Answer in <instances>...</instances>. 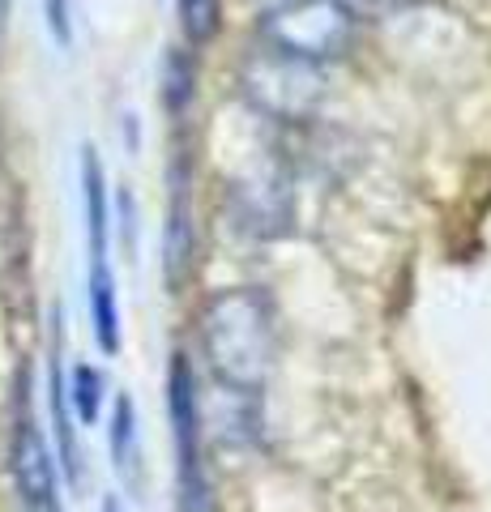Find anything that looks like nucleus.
<instances>
[{"label":"nucleus","instance_id":"nucleus-1","mask_svg":"<svg viewBox=\"0 0 491 512\" xmlns=\"http://www.w3.org/2000/svg\"><path fill=\"white\" fill-rule=\"evenodd\" d=\"M201 350L231 393H261L278 363V312L261 286H231L205 299Z\"/></svg>","mask_w":491,"mask_h":512},{"label":"nucleus","instance_id":"nucleus-8","mask_svg":"<svg viewBox=\"0 0 491 512\" xmlns=\"http://www.w3.org/2000/svg\"><path fill=\"white\" fill-rule=\"evenodd\" d=\"M107 444H112V466L129 487H141V436H137V406L129 393L116 397L112 406V431H107Z\"/></svg>","mask_w":491,"mask_h":512},{"label":"nucleus","instance_id":"nucleus-2","mask_svg":"<svg viewBox=\"0 0 491 512\" xmlns=\"http://www.w3.org/2000/svg\"><path fill=\"white\" fill-rule=\"evenodd\" d=\"M355 26V9L342 0H282L278 9H269L261 18L257 39L282 56L321 69L325 60H338L351 47Z\"/></svg>","mask_w":491,"mask_h":512},{"label":"nucleus","instance_id":"nucleus-4","mask_svg":"<svg viewBox=\"0 0 491 512\" xmlns=\"http://www.w3.org/2000/svg\"><path fill=\"white\" fill-rule=\"evenodd\" d=\"M167 414L176 436V474H180V512H210V483H205L201 453V393L188 355H171L167 372Z\"/></svg>","mask_w":491,"mask_h":512},{"label":"nucleus","instance_id":"nucleus-6","mask_svg":"<svg viewBox=\"0 0 491 512\" xmlns=\"http://www.w3.org/2000/svg\"><path fill=\"white\" fill-rule=\"evenodd\" d=\"M188 188H193V171H188L180 154L171 163V205H167V231H163V269H167L171 291H180L197 269V218H193Z\"/></svg>","mask_w":491,"mask_h":512},{"label":"nucleus","instance_id":"nucleus-15","mask_svg":"<svg viewBox=\"0 0 491 512\" xmlns=\"http://www.w3.org/2000/svg\"><path fill=\"white\" fill-rule=\"evenodd\" d=\"M9 5L13 0H0V26H5V18H9Z\"/></svg>","mask_w":491,"mask_h":512},{"label":"nucleus","instance_id":"nucleus-5","mask_svg":"<svg viewBox=\"0 0 491 512\" xmlns=\"http://www.w3.org/2000/svg\"><path fill=\"white\" fill-rule=\"evenodd\" d=\"M9 461H13V483H18L22 512H60L56 461H52V448H47L43 431L35 427L30 414H22L18 427H13Z\"/></svg>","mask_w":491,"mask_h":512},{"label":"nucleus","instance_id":"nucleus-7","mask_svg":"<svg viewBox=\"0 0 491 512\" xmlns=\"http://www.w3.org/2000/svg\"><path fill=\"white\" fill-rule=\"evenodd\" d=\"M82 214H86V274L90 269H112L107 235H112V197H107L103 158L94 146H82Z\"/></svg>","mask_w":491,"mask_h":512},{"label":"nucleus","instance_id":"nucleus-11","mask_svg":"<svg viewBox=\"0 0 491 512\" xmlns=\"http://www.w3.org/2000/svg\"><path fill=\"white\" fill-rule=\"evenodd\" d=\"M180 35L188 47H205L223 30V0H176Z\"/></svg>","mask_w":491,"mask_h":512},{"label":"nucleus","instance_id":"nucleus-10","mask_svg":"<svg viewBox=\"0 0 491 512\" xmlns=\"http://www.w3.org/2000/svg\"><path fill=\"white\" fill-rule=\"evenodd\" d=\"M158 94H163L167 116H176V120L193 107V99H197V56L188 52V47H171V52L163 56V86H158Z\"/></svg>","mask_w":491,"mask_h":512},{"label":"nucleus","instance_id":"nucleus-9","mask_svg":"<svg viewBox=\"0 0 491 512\" xmlns=\"http://www.w3.org/2000/svg\"><path fill=\"white\" fill-rule=\"evenodd\" d=\"M52 423H56V461L65 478L77 487L82 483V448H77V436H73V410H69V393H65V372H60V355H52Z\"/></svg>","mask_w":491,"mask_h":512},{"label":"nucleus","instance_id":"nucleus-16","mask_svg":"<svg viewBox=\"0 0 491 512\" xmlns=\"http://www.w3.org/2000/svg\"><path fill=\"white\" fill-rule=\"evenodd\" d=\"M342 5H351V0H342Z\"/></svg>","mask_w":491,"mask_h":512},{"label":"nucleus","instance_id":"nucleus-3","mask_svg":"<svg viewBox=\"0 0 491 512\" xmlns=\"http://www.w3.org/2000/svg\"><path fill=\"white\" fill-rule=\"evenodd\" d=\"M240 86H244V99L274 120H304L325 99V73L316 64L282 56L265 43H257L248 52Z\"/></svg>","mask_w":491,"mask_h":512},{"label":"nucleus","instance_id":"nucleus-12","mask_svg":"<svg viewBox=\"0 0 491 512\" xmlns=\"http://www.w3.org/2000/svg\"><path fill=\"white\" fill-rule=\"evenodd\" d=\"M69 393V410L77 414V423H99V410H103V372L94 363H77L73 376L65 384Z\"/></svg>","mask_w":491,"mask_h":512},{"label":"nucleus","instance_id":"nucleus-14","mask_svg":"<svg viewBox=\"0 0 491 512\" xmlns=\"http://www.w3.org/2000/svg\"><path fill=\"white\" fill-rule=\"evenodd\" d=\"M103 512H124V504L116 500V495H107V500H103Z\"/></svg>","mask_w":491,"mask_h":512},{"label":"nucleus","instance_id":"nucleus-13","mask_svg":"<svg viewBox=\"0 0 491 512\" xmlns=\"http://www.w3.org/2000/svg\"><path fill=\"white\" fill-rule=\"evenodd\" d=\"M43 18L60 47H73V0H43Z\"/></svg>","mask_w":491,"mask_h":512}]
</instances>
